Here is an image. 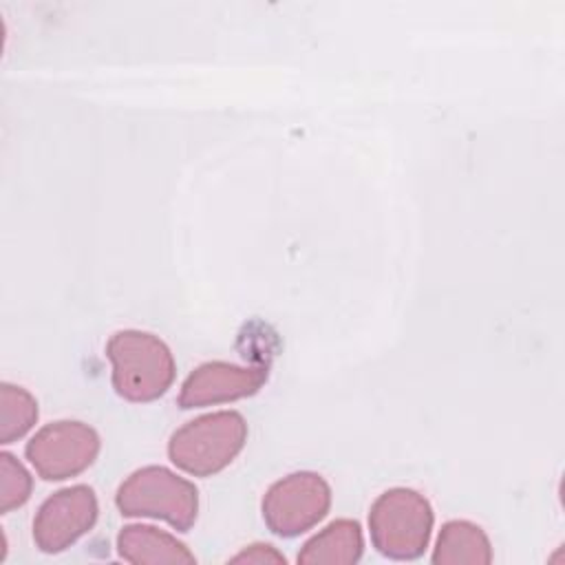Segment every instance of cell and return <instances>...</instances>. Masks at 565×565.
Listing matches in <instances>:
<instances>
[{
  "label": "cell",
  "mask_w": 565,
  "mask_h": 565,
  "mask_svg": "<svg viewBox=\"0 0 565 565\" xmlns=\"http://www.w3.org/2000/svg\"><path fill=\"white\" fill-rule=\"evenodd\" d=\"M106 358L113 364V388L128 402H154L174 382L177 364L172 351L154 333L139 329L117 331L106 342Z\"/></svg>",
  "instance_id": "cell-1"
},
{
  "label": "cell",
  "mask_w": 565,
  "mask_h": 565,
  "mask_svg": "<svg viewBox=\"0 0 565 565\" xmlns=\"http://www.w3.org/2000/svg\"><path fill=\"white\" fill-rule=\"evenodd\" d=\"M245 441V417L236 411H216L177 428L168 441V457L188 475L210 477L227 468Z\"/></svg>",
  "instance_id": "cell-2"
},
{
  "label": "cell",
  "mask_w": 565,
  "mask_h": 565,
  "mask_svg": "<svg viewBox=\"0 0 565 565\" xmlns=\"http://www.w3.org/2000/svg\"><path fill=\"white\" fill-rule=\"evenodd\" d=\"M433 523L430 501L413 488H391L369 510L373 547L395 561L419 558L428 547Z\"/></svg>",
  "instance_id": "cell-3"
},
{
  "label": "cell",
  "mask_w": 565,
  "mask_h": 565,
  "mask_svg": "<svg viewBox=\"0 0 565 565\" xmlns=\"http://www.w3.org/2000/svg\"><path fill=\"white\" fill-rule=\"evenodd\" d=\"M115 503L124 516H148L188 532L199 514V490L163 466H143L117 488Z\"/></svg>",
  "instance_id": "cell-4"
},
{
  "label": "cell",
  "mask_w": 565,
  "mask_h": 565,
  "mask_svg": "<svg viewBox=\"0 0 565 565\" xmlns=\"http://www.w3.org/2000/svg\"><path fill=\"white\" fill-rule=\"evenodd\" d=\"M331 508V488L322 475L300 470L274 481L260 503L265 525L282 539H294L318 525Z\"/></svg>",
  "instance_id": "cell-5"
},
{
  "label": "cell",
  "mask_w": 565,
  "mask_h": 565,
  "mask_svg": "<svg viewBox=\"0 0 565 565\" xmlns=\"http://www.w3.org/2000/svg\"><path fill=\"white\" fill-rule=\"evenodd\" d=\"M102 448L93 426L75 419H60L42 426L24 448L35 472L46 481L77 477L97 459Z\"/></svg>",
  "instance_id": "cell-6"
},
{
  "label": "cell",
  "mask_w": 565,
  "mask_h": 565,
  "mask_svg": "<svg viewBox=\"0 0 565 565\" xmlns=\"http://www.w3.org/2000/svg\"><path fill=\"white\" fill-rule=\"evenodd\" d=\"M99 505L90 486L77 483L53 492L35 512L33 541L44 554H60L88 534L97 521Z\"/></svg>",
  "instance_id": "cell-7"
},
{
  "label": "cell",
  "mask_w": 565,
  "mask_h": 565,
  "mask_svg": "<svg viewBox=\"0 0 565 565\" xmlns=\"http://www.w3.org/2000/svg\"><path fill=\"white\" fill-rule=\"evenodd\" d=\"M267 366H238L232 362H203L181 384L179 406L183 411L225 404L249 397L267 382Z\"/></svg>",
  "instance_id": "cell-8"
},
{
  "label": "cell",
  "mask_w": 565,
  "mask_h": 565,
  "mask_svg": "<svg viewBox=\"0 0 565 565\" xmlns=\"http://www.w3.org/2000/svg\"><path fill=\"white\" fill-rule=\"evenodd\" d=\"M117 552L135 565H192L196 556L177 536L152 525H126L117 534Z\"/></svg>",
  "instance_id": "cell-9"
},
{
  "label": "cell",
  "mask_w": 565,
  "mask_h": 565,
  "mask_svg": "<svg viewBox=\"0 0 565 565\" xmlns=\"http://www.w3.org/2000/svg\"><path fill=\"white\" fill-rule=\"evenodd\" d=\"M364 552L362 527L353 519H335L298 552L300 565H353Z\"/></svg>",
  "instance_id": "cell-10"
},
{
  "label": "cell",
  "mask_w": 565,
  "mask_h": 565,
  "mask_svg": "<svg viewBox=\"0 0 565 565\" xmlns=\"http://www.w3.org/2000/svg\"><path fill=\"white\" fill-rule=\"evenodd\" d=\"M435 565H488L492 563V545L488 534L470 521L455 519L441 525L433 552Z\"/></svg>",
  "instance_id": "cell-11"
},
{
  "label": "cell",
  "mask_w": 565,
  "mask_h": 565,
  "mask_svg": "<svg viewBox=\"0 0 565 565\" xmlns=\"http://www.w3.org/2000/svg\"><path fill=\"white\" fill-rule=\"evenodd\" d=\"M38 419L35 397L15 384H0V444L24 437Z\"/></svg>",
  "instance_id": "cell-12"
},
{
  "label": "cell",
  "mask_w": 565,
  "mask_h": 565,
  "mask_svg": "<svg viewBox=\"0 0 565 565\" xmlns=\"http://www.w3.org/2000/svg\"><path fill=\"white\" fill-rule=\"evenodd\" d=\"M33 479L26 468L11 455L0 452V512L7 514L22 508L31 497Z\"/></svg>",
  "instance_id": "cell-13"
},
{
  "label": "cell",
  "mask_w": 565,
  "mask_h": 565,
  "mask_svg": "<svg viewBox=\"0 0 565 565\" xmlns=\"http://www.w3.org/2000/svg\"><path fill=\"white\" fill-rule=\"evenodd\" d=\"M230 561L232 563H285V556L267 543H254L247 550H243L241 554L232 556Z\"/></svg>",
  "instance_id": "cell-14"
}]
</instances>
